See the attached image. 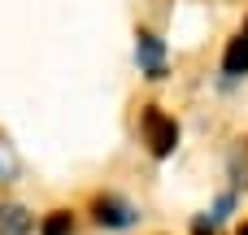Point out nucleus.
Masks as SVG:
<instances>
[{
	"label": "nucleus",
	"mask_w": 248,
	"mask_h": 235,
	"mask_svg": "<svg viewBox=\"0 0 248 235\" xmlns=\"http://www.w3.org/2000/svg\"><path fill=\"white\" fill-rule=\"evenodd\" d=\"M140 131H144V144H148V153H153L157 161L174 157V148H179V122H174L161 105H144Z\"/></svg>",
	"instance_id": "1"
},
{
	"label": "nucleus",
	"mask_w": 248,
	"mask_h": 235,
	"mask_svg": "<svg viewBox=\"0 0 248 235\" xmlns=\"http://www.w3.org/2000/svg\"><path fill=\"white\" fill-rule=\"evenodd\" d=\"M92 222L105 227V231H135V227L144 222V209H140L135 201L118 196V192H105V196L92 201Z\"/></svg>",
	"instance_id": "2"
},
{
	"label": "nucleus",
	"mask_w": 248,
	"mask_h": 235,
	"mask_svg": "<svg viewBox=\"0 0 248 235\" xmlns=\"http://www.w3.org/2000/svg\"><path fill=\"white\" fill-rule=\"evenodd\" d=\"M135 65L144 78L161 83L166 78V39L153 35V31H135Z\"/></svg>",
	"instance_id": "3"
},
{
	"label": "nucleus",
	"mask_w": 248,
	"mask_h": 235,
	"mask_svg": "<svg viewBox=\"0 0 248 235\" xmlns=\"http://www.w3.org/2000/svg\"><path fill=\"white\" fill-rule=\"evenodd\" d=\"M222 78H227V83L248 78V35L244 31H240V35L227 44V52H222Z\"/></svg>",
	"instance_id": "4"
},
{
	"label": "nucleus",
	"mask_w": 248,
	"mask_h": 235,
	"mask_svg": "<svg viewBox=\"0 0 248 235\" xmlns=\"http://www.w3.org/2000/svg\"><path fill=\"white\" fill-rule=\"evenodd\" d=\"M35 231V214L17 201H0V235H31Z\"/></svg>",
	"instance_id": "5"
},
{
	"label": "nucleus",
	"mask_w": 248,
	"mask_h": 235,
	"mask_svg": "<svg viewBox=\"0 0 248 235\" xmlns=\"http://www.w3.org/2000/svg\"><path fill=\"white\" fill-rule=\"evenodd\" d=\"M235 209H240V192H235V188H227V192L205 209V218H209L214 227H222V222H231V218H235Z\"/></svg>",
	"instance_id": "6"
},
{
	"label": "nucleus",
	"mask_w": 248,
	"mask_h": 235,
	"mask_svg": "<svg viewBox=\"0 0 248 235\" xmlns=\"http://www.w3.org/2000/svg\"><path fill=\"white\" fill-rule=\"evenodd\" d=\"M39 235H74V214L70 209H52V214H44L39 218Z\"/></svg>",
	"instance_id": "7"
},
{
	"label": "nucleus",
	"mask_w": 248,
	"mask_h": 235,
	"mask_svg": "<svg viewBox=\"0 0 248 235\" xmlns=\"http://www.w3.org/2000/svg\"><path fill=\"white\" fill-rule=\"evenodd\" d=\"M235 235H248V218H244V222H240V227H235Z\"/></svg>",
	"instance_id": "8"
},
{
	"label": "nucleus",
	"mask_w": 248,
	"mask_h": 235,
	"mask_svg": "<svg viewBox=\"0 0 248 235\" xmlns=\"http://www.w3.org/2000/svg\"><path fill=\"white\" fill-rule=\"evenodd\" d=\"M244 35H248V22H244Z\"/></svg>",
	"instance_id": "9"
}]
</instances>
